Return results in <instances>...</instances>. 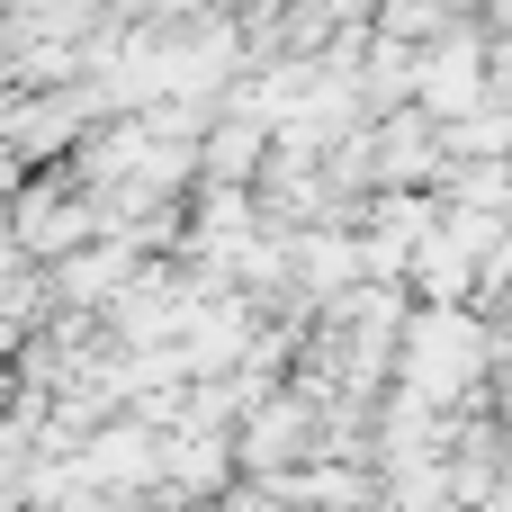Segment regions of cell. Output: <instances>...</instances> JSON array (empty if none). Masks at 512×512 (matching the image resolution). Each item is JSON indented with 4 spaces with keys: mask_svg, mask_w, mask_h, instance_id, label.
<instances>
[{
    "mask_svg": "<svg viewBox=\"0 0 512 512\" xmlns=\"http://www.w3.org/2000/svg\"><path fill=\"white\" fill-rule=\"evenodd\" d=\"M396 369H405V396L450 414L468 396V414H486V369H495V324L468 315V306H423L405 315L396 333Z\"/></svg>",
    "mask_w": 512,
    "mask_h": 512,
    "instance_id": "1",
    "label": "cell"
}]
</instances>
